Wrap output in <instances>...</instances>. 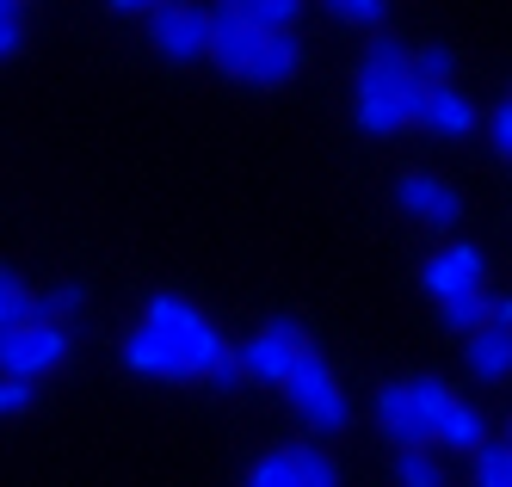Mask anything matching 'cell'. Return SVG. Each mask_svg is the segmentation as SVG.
<instances>
[{"instance_id":"22","label":"cell","mask_w":512,"mask_h":487,"mask_svg":"<svg viewBox=\"0 0 512 487\" xmlns=\"http://www.w3.org/2000/svg\"><path fill=\"white\" fill-rule=\"evenodd\" d=\"M445 327H451V333H482V327H488V290L445 303Z\"/></svg>"},{"instance_id":"21","label":"cell","mask_w":512,"mask_h":487,"mask_svg":"<svg viewBox=\"0 0 512 487\" xmlns=\"http://www.w3.org/2000/svg\"><path fill=\"white\" fill-rule=\"evenodd\" d=\"M475 487H512V444H482L475 451Z\"/></svg>"},{"instance_id":"28","label":"cell","mask_w":512,"mask_h":487,"mask_svg":"<svg viewBox=\"0 0 512 487\" xmlns=\"http://www.w3.org/2000/svg\"><path fill=\"white\" fill-rule=\"evenodd\" d=\"M25 407H31V389H25V383H7V377H0V414H25Z\"/></svg>"},{"instance_id":"23","label":"cell","mask_w":512,"mask_h":487,"mask_svg":"<svg viewBox=\"0 0 512 487\" xmlns=\"http://www.w3.org/2000/svg\"><path fill=\"white\" fill-rule=\"evenodd\" d=\"M395 481H401V487H438L432 451H395Z\"/></svg>"},{"instance_id":"18","label":"cell","mask_w":512,"mask_h":487,"mask_svg":"<svg viewBox=\"0 0 512 487\" xmlns=\"http://www.w3.org/2000/svg\"><path fill=\"white\" fill-rule=\"evenodd\" d=\"M408 68H414V81H420L426 93H438V87H451L457 56H451L445 44H426V50H408Z\"/></svg>"},{"instance_id":"14","label":"cell","mask_w":512,"mask_h":487,"mask_svg":"<svg viewBox=\"0 0 512 487\" xmlns=\"http://www.w3.org/2000/svg\"><path fill=\"white\" fill-rule=\"evenodd\" d=\"M469 370H475L482 383H506V377H512V333H506V327L469 333Z\"/></svg>"},{"instance_id":"30","label":"cell","mask_w":512,"mask_h":487,"mask_svg":"<svg viewBox=\"0 0 512 487\" xmlns=\"http://www.w3.org/2000/svg\"><path fill=\"white\" fill-rule=\"evenodd\" d=\"M488 327H506L512 333V296H488Z\"/></svg>"},{"instance_id":"26","label":"cell","mask_w":512,"mask_h":487,"mask_svg":"<svg viewBox=\"0 0 512 487\" xmlns=\"http://www.w3.org/2000/svg\"><path fill=\"white\" fill-rule=\"evenodd\" d=\"M25 44V13L19 7H7V0H0V56H13Z\"/></svg>"},{"instance_id":"29","label":"cell","mask_w":512,"mask_h":487,"mask_svg":"<svg viewBox=\"0 0 512 487\" xmlns=\"http://www.w3.org/2000/svg\"><path fill=\"white\" fill-rule=\"evenodd\" d=\"M204 383H210V389H223V395H229V389L241 383V364H235V352H229L223 364H216V370H210V377H204Z\"/></svg>"},{"instance_id":"17","label":"cell","mask_w":512,"mask_h":487,"mask_svg":"<svg viewBox=\"0 0 512 487\" xmlns=\"http://www.w3.org/2000/svg\"><path fill=\"white\" fill-rule=\"evenodd\" d=\"M235 19H241L247 31L272 37V31H284L290 19H297V0H235Z\"/></svg>"},{"instance_id":"20","label":"cell","mask_w":512,"mask_h":487,"mask_svg":"<svg viewBox=\"0 0 512 487\" xmlns=\"http://www.w3.org/2000/svg\"><path fill=\"white\" fill-rule=\"evenodd\" d=\"M81 303H87V290H81V284H56V290H44V296H38V309H31V321L62 327V321H75V315H81Z\"/></svg>"},{"instance_id":"13","label":"cell","mask_w":512,"mask_h":487,"mask_svg":"<svg viewBox=\"0 0 512 487\" xmlns=\"http://www.w3.org/2000/svg\"><path fill=\"white\" fill-rule=\"evenodd\" d=\"M420 124L432 130V136H469L475 130V105L457 93V87H438V93H426V111H420Z\"/></svg>"},{"instance_id":"10","label":"cell","mask_w":512,"mask_h":487,"mask_svg":"<svg viewBox=\"0 0 512 487\" xmlns=\"http://www.w3.org/2000/svg\"><path fill=\"white\" fill-rule=\"evenodd\" d=\"M253 50H260V31H247V25L235 19V7H216V13H210V56H216V68L241 81L247 62H253Z\"/></svg>"},{"instance_id":"6","label":"cell","mask_w":512,"mask_h":487,"mask_svg":"<svg viewBox=\"0 0 512 487\" xmlns=\"http://www.w3.org/2000/svg\"><path fill=\"white\" fill-rule=\"evenodd\" d=\"M149 44L167 62H198L210 56V13L204 7H149Z\"/></svg>"},{"instance_id":"27","label":"cell","mask_w":512,"mask_h":487,"mask_svg":"<svg viewBox=\"0 0 512 487\" xmlns=\"http://www.w3.org/2000/svg\"><path fill=\"white\" fill-rule=\"evenodd\" d=\"M488 136H494V148H500V155H512V99H506V105H494Z\"/></svg>"},{"instance_id":"11","label":"cell","mask_w":512,"mask_h":487,"mask_svg":"<svg viewBox=\"0 0 512 487\" xmlns=\"http://www.w3.org/2000/svg\"><path fill=\"white\" fill-rule=\"evenodd\" d=\"M297 62H303L297 37H290V31H272V37H260V50H253V62H247L241 81H247V87H284L290 74H297Z\"/></svg>"},{"instance_id":"8","label":"cell","mask_w":512,"mask_h":487,"mask_svg":"<svg viewBox=\"0 0 512 487\" xmlns=\"http://www.w3.org/2000/svg\"><path fill=\"white\" fill-rule=\"evenodd\" d=\"M377 426L389 432L395 451H432V426L420 420V401L408 383H383L377 389Z\"/></svg>"},{"instance_id":"5","label":"cell","mask_w":512,"mask_h":487,"mask_svg":"<svg viewBox=\"0 0 512 487\" xmlns=\"http://www.w3.org/2000/svg\"><path fill=\"white\" fill-rule=\"evenodd\" d=\"M309 352V333L290 321V315H278L266 333H253V340L235 352V364H241V377H253V383H266V389H284V377H290V364H297Z\"/></svg>"},{"instance_id":"3","label":"cell","mask_w":512,"mask_h":487,"mask_svg":"<svg viewBox=\"0 0 512 487\" xmlns=\"http://www.w3.org/2000/svg\"><path fill=\"white\" fill-rule=\"evenodd\" d=\"M68 364V327H44V321H25L0 333V377L38 389L50 370Z\"/></svg>"},{"instance_id":"12","label":"cell","mask_w":512,"mask_h":487,"mask_svg":"<svg viewBox=\"0 0 512 487\" xmlns=\"http://www.w3.org/2000/svg\"><path fill=\"white\" fill-rule=\"evenodd\" d=\"M124 364L136 370V377H155V383H192V370L179 364V358H173V352L155 340L149 327H136L130 340H124Z\"/></svg>"},{"instance_id":"16","label":"cell","mask_w":512,"mask_h":487,"mask_svg":"<svg viewBox=\"0 0 512 487\" xmlns=\"http://www.w3.org/2000/svg\"><path fill=\"white\" fill-rule=\"evenodd\" d=\"M284 469H290V487H340L334 457L315 451V444H290V451H284Z\"/></svg>"},{"instance_id":"24","label":"cell","mask_w":512,"mask_h":487,"mask_svg":"<svg viewBox=\"0 0 512 487\" xmlns=\"http://www.w3.org/2000/svg\"><path fill=\"white\" fill-rule=\"evenodd\" d=\"M334 19L340 25H383L389 7H383V0H334Z\"/></svg>"},{"instance_id":"31","label":"cell","mask_w":512,"mask_h":487,"mask_svg":"<svg viewBox=\"0 0 512 487\" xmlns=\"http://www.w3.org/2000/svg\"><path fill=\"white\" fill-rule=\"evenodd\" d=\"M506 444H512V432H506Z\"/></svg>"},{"instance_id":"19","label":"cell","mask_w":512,"mask_h":487,"mask_svg":"<svg viewBox=\"0 0 512 487\" xmlns=\"http://www.w3.org/2000/svg\"><path fill=\"white\" fill-rule=\"evenodd\" d=\"M31 309H38V290H25V284H19V272L0 266V333H7V327H25V321H31Z\"/></svg>"},{"instance_id":"2","label":"cell","mask_w":512,"mask_h":487,"mask_svg":"<svg viewBox=\"0 0 512 487\" xmlns=\"http://www.w3.org/2000/svg\"><path fill=\"white\" fill-rule=\"evenodd\" d=\"M142 327L155 333V340L192 370V377H210L216 364L229 358V346H223V333H216L210 321H204V309H192L186 296H173V290H161V296H149V309H142Z\"/></svg>"},{"instance_id":"25","label":"cell","mask_w":512,"mask_h":487,"mask_svg":"<svg viewBox=\"0 0 512 487\" xmlns=\"http://www.w3.org/2000/svg\"><path fill=\"white\" fill-rule=\"evenodd\" d=\"M247 487H290V469H284V451H272V457H260V463H253V475H247Z\"/></svg>"},{"instance_id":"15","label":"cell","mask_w":512,"mask_h":487,"mask_svg":"<svg viewBox=\"0 0 512 487\" xmlns=\"http://www.w3.org/2000/svg\"><path fill=\"white\" fill-rule=\"evenodd\" d=\"M432 444H445V451H469V457H475V451H482V444H488V420L475 414V407H463V401H457L451 414L438 420Z\"/></svg>"},{"instance_id":"9","label":"cell","mask_w":512,"mask_h":487,"mask_svg":"<svg viewBox=\"0 0 512 487\" xmlns=\"http://www.w3.org/2000/svg\"><path fill=\"white\" fill-rule=\"evenodd\" d=\"M395 204L408 216H420V222H457L463 216V198L445 179H432V173H401L395 179Z\"/></svg>"},{"instance_id":"1","label":"cell","mask_w":512,"mask_h":487,"mask_svg":"<svg viewBox=\"0 0 512 487\" xmlns=\"http://www.w3.org/2000/svg\"><path fill=\"white\" fill-rule=\"evenodd\" d=\"M352 105H358V124L371 136H395V130H414L420 111H426V87L414 81L408 50L395 37H371V50L358 62V81H352Z\"/></svg>"},{"instance_id":"7","label":"cell","mask_w":512,"mask_h":487,"mask_svg":"<svg viewBox=\"0 0 512 487\" xmlns=\"http://www.w3.org/2000/svg\"><path fill=\"white\" fill-rule=\"evenodd\" d=\"M420 284L438 296V309L457 303V296H482V253L463 247V241H451L445 253H432V259H426Z\"/></svg>"},{"instance_id":"4","label":"cell","mask_w":512,"mask_h":487,"mask_svg":"<svg viewBox=\"0 0 512 487\" xmlns=\"http://www.w3.org/2000/svg\"><path fill=\"white\" fill-rule=\"evenodd\" d=\"M284 395H290V407H297L315 432H340V426H346V389H340V377L327 370V358H321L315 346L290 364Z\"/></svg>"}]
</instances>
